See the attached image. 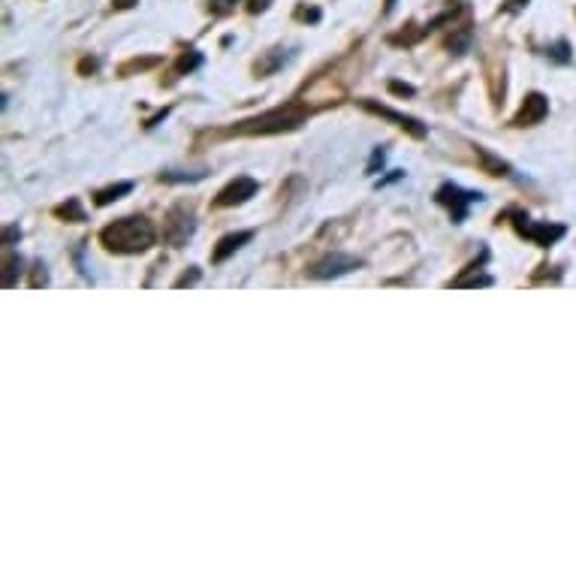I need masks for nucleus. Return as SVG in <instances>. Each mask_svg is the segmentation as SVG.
<instances>
[{
	"instance_id": "nucleus-1",
	"label": "nucleus",
	"mask_w": 576,
	"mask_h": 576,
	"mask_svg": "<svg viewBox=\"0 0 576 576\" xmlns=\"http://www.w3.org/2000/svg\"><path fill=\"white\" fill-rule=\"evenodd\" d=\"M157 239V230L148 218H121L109 223L103 232H100V241L106 245V250H115V254H139V250H148Z\"/></svg>"
},
{
	"instance_id": "nucleus-2",
	"label": "nucleus",
	"mask_w": 576,
	"mask_h": 576,
	"mask_svg": "<svg viewBox=\"0 0 576 576\" xmlns=\"http://www.w3.org/2000/svg\"><path fill=\"white\" fill-rule=\"evenodd\" d=\"M305 118H308V112L302 106H287V109H272V112L257 115V118L241 121L239 127H232L230 133H236V136H272V133L296 130Z\"/></svg>"
},
{
	"instance_id": "nucleus-3",
	"label": "nucleus",
	"mask_w": 576,
	"mask_h": 576,
	"mask_svg": "<svg viewBox=\"0 0 576 576\" xmlns=\"http://www.w3.org/2000/svg\"><path fill=\"white\" fill-rule=\"evenodd\" d=\"M438 203L447 205L449 212H453L456 223H462L467 218V205L483 203V194H480V190H465V187L449 185V181H447V185H440V190H438Z\"/></svg>"
},
{
	"instance_id": "nucleus-4",
	"label": "nucleus",
	"mask_w": 576,
	"mask_h": 576,
	"mask_svg": "<svg viewBox=\"0 0 576 576\" xmlns=\"http://www.w3.org/2000/svg\"><path fill=\"white\" fill-rule=\"evenodd\" d=\"M516 230H519L522 236H528L534 245H540V248L555 245V241L564 236L561 223H531L528 218H522V214H516Z\"/></svg>"
},
{
	"instance_id": "nucleus-5",
	"label": "nucleus",
	"mask_w": 576,
	"mask_h": 576,
	"mask_svg": "<svg viewBox=\"0 0 576 576\" xmlns=\"http://www.w3.org/2000/svg\"><path fill=\"white\" fill-rule=\"evenodd\" d=\"M163 236H166V241H169V245L181 248L190 236H194V214H190L187 208H181V205H178V208H172L169 218H166Z\"/></svg>"
},
{
	"instance_id": "nucleus-6",
	"label": "nucleus",
	"mask_w": 576,
	"mask_h": 576,
	"mask_svg": "<svg viewBox=\"0 0 576 576\" xmlns=\"http://www.w3.org/2000/svg\"><path fill=\"white\" fill-rule=\"evenodd\" d=\"M260 190V185H257L254 178H248V175H239L236 181H230L227 187L218 194V199H214V205L218 208H227V205H241V203H248L250 196Z\"/></svg>"
},
{
	"instance_id": "nucleus-7",
	"label": "nucleus",
	"mask_w": 576,
	"mask_h": 576,
	"mask_svg": "<svg viewBox=\"0 0 576 576\" xmlns=\"http://www.w3.org/2000/svg\"><path fill=\"white\" fill-rule=\"evenodd\" d=\"M546 112H549V100L540 94V91H531V94L525 97L522 109L516 112L513 124H516V127H534V124H540L546 118Z\"/></svg>"
},
{
	"instance_id": "nucleus-8",
	"label": "nucleus",
	"mask_w": 576,
	"mask_h": 576,
	"mask_svg": "<svg viewBox=\"0 0 576 576\" xmlns=\"http://www.w3.org/2000/svg\"><path fill=\"white\" fill-rule=\"evenodd\" d=\"M362 266V260H356V257H347V254H332L326 257V260H320L311 269V278H320V281H326V278H338V275H347V272H353Z\"/></svg>"
},
{
	"instance_id": "nucleus-9",
	"label": "nucleus",
	"mask_w": 576,
	"mask_h": 576,
	"mask_svg": "<svg viewBox=\"0 0 576 576\" xmlns=\"http://www.w3.org/2000/svg\"><path fill=\"white\" fill-rule=\"evenodd\" d=\"M362 106L369 112H374V115H380V118H389V121H396L398 127L402 130H407L411 136H416V139H422L425 136V127L416 118H411V115H402V112H396V109H389V106H380V103H371V100H362Z\"/></svg>"
},
{
	"instance_id": "nucleus-10",
	"label": "nucleus",
	"mask_w": 576,
	"mask_h": 576,
	"mask_svg": "<svg viewBox=\"0 0 576 576\" xmlns=\"http://www.w3.org/2000/svg\"><path fill=\"white\" fill-rule=\"evenodd\" d=\"M250 239H254V232H250V230H241V232H230V236H223V239L218 241V248H214L212 260H214V263H223V260H227L230 254H236V250H239L241 245H248Z\"/></svg>"
},
{
	"instance_id": "nucleus-11",
	"label": "nucleus",
	"mask_w": 576,
	"mask_h": 576,
	"mask_svg": "<svg viewBox=\"0 0 576 576\" xmlns=\"http://www.w3.org/2000/svg\"><path fill=\"white\" fill-rule=\"evenodd\" d=\"M133 190V181H121V185H112V187H103L100 194L94 196V203L97 205H109L115 203V199H121V196H127Z\"/></svg>"
},
{
	"instance_id": "nucleus-12",
	"label": "nucleus",
	"mask_w": 576,
	"mask_h": 576,
	"mask_svg": "<svg viewBox=\"0 0 576 576\" xmlns=\"http://www.w3.org/2000/svg\"><path fill=\"white\" fill-rule=\"evenodd\" d=\"M55 214H57V218H66V221H73V223H82V221H85V212H82L79 199H70V203L57 205V208H55Z\"/></svg>"
},
{
	"instance_id": "nucleus-13",
	"label": "nucleus",
	"mask_w": 576,
	"mask_h": 576,
	"mask_svg": "<svg viewBox=\"0 0 576 576\" xmlns=\"http://www.w3.org/2000/svg\"><path fill=\"white\" fill-rule=\"evenodd\" d=\"M477 154L483 157V163H486V169H489L492 175H510V166H507L504 160H498L495 154H489L486 148H480V145H477Z\"/></svg>"
},
{
	"instance_id": "nucleus-14",
	"label": "nucleus",
	"mask_w": 576,
	"mask_h": 576,
	"mask_svg": "<svg viewBox=\"0 0 576 576\" xmlns=\"http://www.w3.org/2000/svg\"><path fill=\"white\" fill-rule=\"evenodd\" d=\"M199 178H205V172H160V181H169V185H178V181H199Z\"/></svg>"
},
{
	"instance_id": "nucleus-15",
	"label": "nucleus",
	"mask_w": 576,
	"mask_h": 576,
	"mask_svg": "<svg viewBox=\"0 0 576 576\" xmlns=\"http://www.w3.org/2000/svg\"><path fill=\"white\" fill-rule=\"evenodd\" d=\"M546 55L552 57V61H558V64H567V61H570V46H567V43H555Z\"/></svg>"
},
{
	"instance_id": "nucleus-16",
	"label": "nucleus",
	"mask_w": 576,
	"mask_h": 576,
	"mask_svg": "<svg viewBox=\"0 0 576 576\" xmlns=\"http://www.w3.org/2000/svg\"><path fill=\"white\" fill-rule=\"evenodd\" d=\"M239 0H208V6H212V12L214 15H223V12H230L232 6H236Z\"/></svg>"
},
{
	"instance_id": "nucleus-17",
	"label": "nucleus",
	"mask_w": 576,
	"mask_h": 576,
	"mask_svg": "<svg viewBox=\"0 0 576 576\" xmlns=\"http://www.w3.org/2000/svg\"><path fill=\"white\" fill-rule=\"evenodd\" d=\"M383 160H387V151H383V148H374V154H371V163H369V169H365V172H369V175H374V172H378L380 166H383Z\"/></svg>"
},
{
	"instance_id": "nucleus-18",
	"label": "nucleus",
	"mask_w": 576,
	"mask_h": 576,
	"mask_svg": "<svg viewBox=\"0 0 576 576\" xmlns=\"http://www.w3.org/2000/svg\"><path fill=\"white\" fill-rule=\"evenodd\" d=\"M199 64H203V57H199L196 52H190V55H185L178 61V70H194V66H199Z\"/></svg>"
},
{
	"instance_id": "nucleus-19",
	"label": "nucleus",
	"mask_w": 576,
	"mask_h": 576,
	"mask_svg": "<svg viewBox=\"0 0 576 576\" xmlns=\"http://www.w3.org/2000/svg\"><path fill=\"white\" fill-rule=\"evenodd\" d=\"M199 281V269H194L190 275H181L178 281H175V287H187V284H196Z\"/></svg>"
},
{
	"instance_id": "nucleus-20",
	"label": "nucleus",
	"mask_w": 576,
	"mask_h": 576,
	"mask_svg": "<svg viewBox=\"0 0 576 576\" xmlns=\"http://www.w3.org/2000/svg\"><path fill=\"white\" fill-rule=\"evenodd\" d=\"M389 91H396V94H405V97L414 94V88L411 85H402V82H389Z\"/></svg>"
},
{
	"instance_id": "nucleus-21",
	"label": "nucleus",
	"mask_w": 576,
	"mask_h": 576,
	"mask_svg": "<svg viewBox=\"0 0 576 576\" xmlns=\"http://www.w3.org/2000/svg\"><path fill=\"white\" fill-rule=\"evenodd\" d=\"M398 178H405V169H396L392 175H387V178H380V187H387V185H392V181H398Z\"/></svg>"
},
{
	"instance_id": "nucleus-22",
	"label": "nucleus",
	"mask_w": 576,
	"mask_h": 576,
	"mask_svg": "<svg viewBox=\"0 0 576 576\" xmlns=\"http://www.w3.org/2000/svg\"><path fill=\"white\" fill-rule=\"evenodd\" d=\"M299 15H302V19H311V21L320 19V12H317V10H299Z\"/></svg>"
},
{
	"instance_id": "nucleus-23",
	"label": "nucleus",
	"mask_w": 576,
	"mask_h": 576,
	"mask_svg": "<svg viewBox=\"0 0 576 576\" xmlns=\"http://www.w3.org/2000/svg\"><path fill=\"white\" fill-rule=\"evenodd\" d=\"M266 6H269L266 0H254V3H250V12H260V10H266Z\"/></svg>"
},
{
	"instance_id": "nucleus-24",
	"label": "nucleus",
	"mask_w": 576,
	"mask_h": 576,
	"mask_svg": "<svg viewBox=\"0 0 576 576\" xmlns=\"http://www.w3.org/2000/svg\"><path fill=\"white\" fill-rule=\"evenodd\" d=\"M136 3V0H115V6H118V10H127V6H133Z\"/></svg>"
},
{
	"instance_id": "nucleus-25",
	"label": "nucleus",
	"mask_w": 576,
	"mask_h": 576,
	"mask_svg": "<svg viewBox=\"0 0 576 576\" xmlns=\"http://www.w3.org/2000/svg\"><path fill=\"white\" fill-rule=\"evenodd\" d=\"M392 6H396V0H387V10H392Z\"/></svg>"
}]
</instances>
